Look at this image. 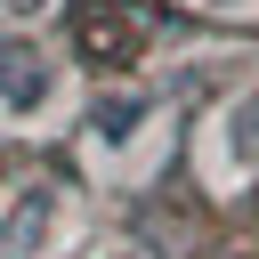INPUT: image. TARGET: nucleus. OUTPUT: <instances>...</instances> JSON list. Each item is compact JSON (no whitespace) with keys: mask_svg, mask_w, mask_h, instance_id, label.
I'll return each mask as SVG.
<instances>
[{"mask_svg":"<svg viewBox=\"0 0 259 259\" xmlns=\"http://www.w3.org/2000/svg\"><path fill=\"white\" fill-rule=\"evenodd\" d=\"M227 154H235V162H259V89L235 105V121H227Z\"/></svg>","mask_w":259,"mask_h":259,"instance_id":"nucleus-4","label":"nucleus"},{"mask_svg":"<svg viewBox=\"0 0 259 259\" xmlns=\"http://www.w3.org/2000/svg\"><path fill=\"white\" fill-rule=\"evenodd\" d=\"M138 121H146V97H97L89 138H97V146H130V138H138Z\"/></svg>","mask_w":259,"mask_h":259,"instance_id":"nucleus-2","label":"nucleus"},{"mask_svg":"<svg viewBox=\"0 0 259 259\" xmlns=\"http://www.w3.org/2000/svg\"><path fill=\"white\" fill-rule=\"evenodd\" d=\"M49 97H57V65H49L32 40H8V32H0V105H8V113H40Z\"/></svg>","mask_w":259,"mask_h":259,"instance_id":"nucleus-1","label":"nucleus"},{"mask_svg":"<svg viewBox=\"0 0 259 259\" xmlns=\"http://www.w3.org/2000/svg\"><path fill=\"white\" fill-rule=\"evenodd\" d=\"M49 219H57V202H49V194H40V186H32V194H24V202H16V219H8V227H0V251H16V259H24V251H32V243H40V235H49Z\"/></svg>","mask_w":259,"mask_h":259,"instance_id":"nucleus-3","label":"nucleus"}]
</instances>
